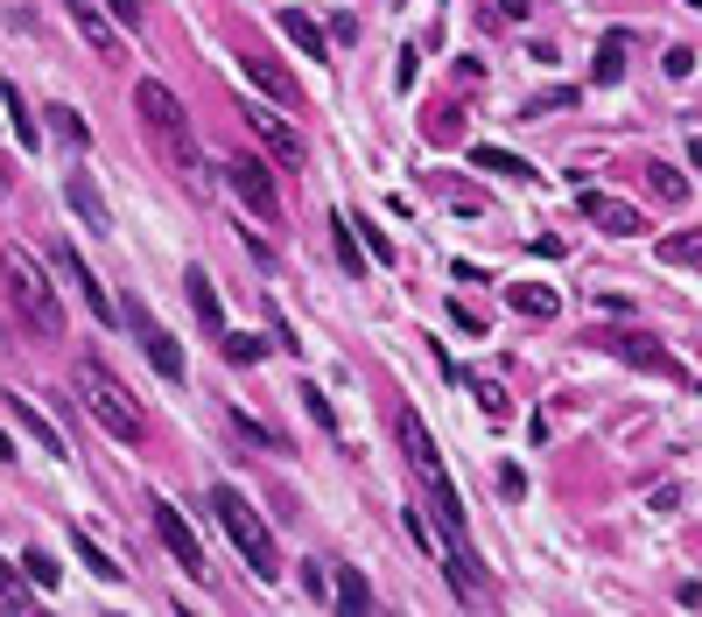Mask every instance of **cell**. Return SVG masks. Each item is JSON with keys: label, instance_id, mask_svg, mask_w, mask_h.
<instances>
[{"label": "cell", "instance_id": "6da1fadb", "mask_svg": "<svg viewBox=\"0 0 702 617\" xmlns=\"http://www.w3.org/2000/svg\"><path fill=\"white\" fill-rule=\"evenodd\" d=\"M134 106H141V127L155 133V148L183 169V183H190V190H204V183H212V176H204V154H197V127H190V112H183L176 91L148 77V85H134Z\"/></svg>", "mask_w": 702, "mask_h": 617}, {"label": "cell", "instance_id": "7a4b0ae2", "mask_svg": "<svg viewBox=\"0 0 702 617\" xmlns=\"http://www.w3.org/2000/svg\"><path fill=\"white\" fill-rule=\"evenodd\" d=\"M0 288H8L14 316H22L29 331H43V337H64V295L50 288L43 260H35L29 246H0Z\"/></svg>", "mask_w": 702, "mask_h": 617}, {"label": "cell", "instance_id": "3957f363", "mask_svg": "<svg viewBox=\"0 0 702 617\" xmlns=\"http://www.w3.org/2000/svg\"><path fill=\"white\" fill-rule=\"evenodd\" d=\"M78 400H85V414L99 421L106 435H120V442H141L148 435V408L120 386V372H106L99 358H78Z\"/></svg>", "mask_w": 702, "mask_h": 617}, {"label": "cell", "instance_id": "277c9868", "mask_svg": "<svg viewBox=\"0 0 702 617\" xmlns=\"http://www.w3.org/2000/svg\"><path fill=\"white\" fill-rule=\"evenodd\" d=\"M212 512H218V527L233 533V548L246 554V569H253L260 583H274V533H268V519L253 512V498L239 485H212Z\"/></svg>", "mask_w": 702, "mask_h": 617}, {"label": "cell", "instance_id": "5b68a950", "mask_svg": "<svg viewBox=\"0 0 702 617\" xmlns=\"http://www.w3.org/2000/svg\"><path fill=\"white\" fill-rule=\"evenodd\" d=\"M120 316H127V331H134V337H141V358H148V365H155V372H162V379H183V351H176V337H169V331H162V323H155V316H148V302H120Z\"/></svg>", "mask_w": 702, "mask_h": 617}, {"label": "cell", "instance_id": "8992f818", "mask_svg": "<svg viewBox=\"0 0 702 617\" xmlns=\"http://www.w3.org/2000/svg\"><path fill=\"white\" fill-rule=\"evenodd\" d=\"M148 512H155V540H162V548H169V554H176V569H183V575H197V583H204V575H212V562H204V548H197V533H190V527H183V512H176V506H169V498H155V506H148Z\"/></svg>", "mask_w": 702, "mask_h": 617}, {"label": "cell", "instance_id": "52a82bcc", "mask_svg": "<svg viewBox=\"0 0 702 617\" xmlns=\"http://www.w3.org/2000/svg\"><path fill=\"white\" fill-rule=\"evenodd\" d=\"M604 351H618L625 365H639V372H660V379L689 386V365H681V358H668L654 337H639V331H618V337H604Z\"/></svg>", "mask_w": 702, "mask_h": 617}, {"label": "cell", "instance_id": "ba28073f", "mask_svg": "<svg viewBox=\"0 0 702 617\" xmlns=\"http://www.w3.org/2000/svg\"><path fill=\"white\" fill-rule=\"evenodd\" d=\"M225 183H233V197L253 210V218H274V183H268V162H253V154H239L233 169H225Z\"/></svg>", "mask_w": 702, "mask_h": 617}, {"label": "cell", "instance_id": "9c48e42d", "mask_svg": "<svg viewBox=\"0 0 702 617\" xmlns=\"http://www.w3.org/2000/svg\"><path fill=\"white\" fill-rule=\"evenodd\" d=\"M246 127L260 133V148H268L281 169H302V133H295L289 120H281V112H268V106H246Z\"/></svg>", "mask_w": 702, "mask_h": 617}, {"label": "cell", "instance_id": "30bf717a", "mask_svg": "<svg viewBox=\"0 0 702 617\" xmlns=\"http://www.w3.org/2000/svg\"><path fill=\"white\" fill-rule=\"evenodd\" d=\"M576 210H583L597 231H612V239H633V231H647V218H639L633 204H625V197H604V190H583Z\"/></svg>", "mask_w": 702, "mask_h": 617}, {"label": "cell", "instance_id": "8fae6325", "mask_svg": "<svg viewBox=\"0 0 702 617\" xmlns=\"http://www.w3.org/2000/svg\"><path fill=\"white\" fill-rule=\"evenodd\" d=\"M56 267H64V274H71V288H78V295L91 302V316H99V323H127V316H120V302H112L106 288H99V274H91V267H85V253H71V246H56Z\"/></svg>", "mask_w": 702, "mask_h": 617}, {"label": "cell", "instance_id": "7c38bea8", "mask_svg": "<svg viewBox=\"0 0 702 617\" xmlns=\"http://www.w3.org/2000/svg\"><path fill=\"white\" fill-rule=\"evenodd\" d=\"M64 14L78 22V35H85V43L99 50V56L120 50V22H112V8H99V0H64Z\"/></svg>", "mask_w": 702, "mask_h": 617}, {"label": "cell", "instance_id": "4fadbf2b", "mask_svg": "<svg viewBox=\"0 0 702 617\" xmlns=\"http://www.w3.org/2000/svg\"><path fill=\"white\" fill-rule=\"evenodd\" d=\"M393 435H401V450H408V463H414V477H435V470H443V456H435V435L422 429V414H414V408H401Z\"/></svg>", "mask_w": 702, "mask_h": 617}, {"label": "cell", "instance_id": "5bb4252c", "mask_svg": "<svg viewBox=\"0 0 702 617\" xmlns=\"http://www.w3.org/2000/svg\"><path fill=\"white\" fill-rule=\"evenodd\" d=\"M239 71H246V77H253V85H260V91H268V99H274V106H295V99H302V91H295V77H289V71H281V64H274V56H239Z\"/></svg>", "mask_w": 702, "mask_h": 617}, {"label": "cell", "instance_id": "9a60e30c", "mask_svg": "<svg viewBox=\"0 0 702 617\" xmlns=\"http://www.w3.org/2000/svg\"><path fill=\"white\" fill-rule=\"evenodd\" d=\"M183 288H190V308H197V323H204V331H218V337H225V302H218L212 274H204V267H190V274H183Z\"/></svg>", "mask_w": 702, "mask_h": 617}, {"label": "cell", "instance_id": "2e32d148", "mask_svg": "<svg viewBox=\"0 0 702 617\" xmlns=\"http://www.w3.org/2000/svg\"><path fill=\"white\" fill-rule=\"evenodd\" d=\"M331 604L337 610H372V583H366V569H331Z\"/></svg>", "mask_w": 702, "mask_h": 617}, {"label": "cell", "instance_id": "e0dca14e", "mask_svg": "<svg viewBox=\"0 0 702 617\" xmlns=\"http://www.w3.org/2000/svg\"><path fill=\"white\" fill-rule=\"evenodd\" d=\"M471 162H478L485 176H514V183H534V162H520L514 148H492V141H478V148H471Z\"/></svg>", "mask_w": 702, "mask_h": 617}, {"label": "cell", "instance_id": "ac0fdd59", "mask_svg": "<svg viewBox=\"0 0 702 617\" xmlns=\"http://www.w3.org/2000/svg\"><path fill=\"white\" fill-rule=\"evenodd\" d=\"M625 50H633V35H625V29H612V35L597 43V56H591V77H597V85H618V77H625Z\"/></svg>", "mask_w": 702, "mask_h": 617}, {"label": "cell", "instance_id": "d6986e66", "mask_svg": "<svg viewBox=\"0 0 702 617\" xmlns=\"http://www.w3.org/2000/svg\"><path fill=\"white\" fill-rule=\"evenodd\" d=\"M274 22H281V35H289V43H295L302 56H316V64H324V29H316V22H310V14H302V8H281Z\"/></svg>", "mask_w": 702, "mask_h": 617}, {"label": "cell", "instance_id": "ffe728a7", "mask_svg": "<svg viewBox=\"0 0 702 617\" xmlns=\"http://www.w3.org/2000/svg\"><path fill=\"white\" fill-rule=\"evenodd\" d=\"M0 106H8V127H14V141H22V148H43V127L29 120V99H22V85H0Z\"/></svg>", "mask_w": 702, "mask_h": 617}, {"label": "cell", "instance_id": "44dd1931", "mask_svg": "<svg viewBox=\"0 0 702 617\" xmlns=\"http://www.w3.org/2000/svg\"><path fill=\"white\" fill-rule=\"evenodd\" d=\"M331 246H337V260H345V274H366V246H358V225L345 210L331 218Z\"/></svg>", "mask_w": 702, "mask_h": 617}, {"label": "cell", "instance_id": "7402d4cb", "mask_svg": "<svg viewBox=\"0 0 702 617\" xmlns=\"http://www.w3.org/2000/svg\"><path fill=\"white\" fill-rule=\"evenodd\" d=\"M464 386H471V400H478V408L492 414V421H506V414H514V400H506V386L499 379H485V372H457Z\"/></svg>", "mask_w": 702, "mask_h": 617}, {"label": "cell", "instance_id": "603a6c76", "mask_svg": "<svg viewBox=\"0 0 702 617\" xmlns=\"http://www.w3.org/2000/svg\"><path fill=\"white\" fill-rule=\"evenodd\" d=\"M64 197H71V210H78L91 231H106V204H99V190H91L85 176H64Z\"/></svg>", "mask_w": 702, "mask_h": 617}, {"label": "cell", "instance_id": "cb8c5ba5", "mask_svg": "<svg viewBox=\"0 0 702 617\" xmlns=\"http://www.w3.org/2000/svg\"><path fill=\"white\" fill-rule=\"evenodd\" d=\"M506 302H514L520 316H555V288H541V281H514Z\"/></svg>", "mask_w": 702, "mask_h": 617}, {"label": "cell", "instance_id": "d4e9b609", "mask_svg": "<svg viewBox=\"0 0 702 617\" xmlns=\"http://www.w3.org/2000/svg\"><path fill=\"white\" fill-rule=\"evenodd\" d=\"M660 267H702V231H668L660 239Z\"/></svg>", "mask_w": 702, "mask_h": 617}, {"label": "cell", "instance_id": "484cf974", "mask_svg": "<svg viewBox=\"0 0 702 617\" xmlns=\"http://www.w3.org/2000/svg\"><path fill=\"white\" fill-rule=\"evenodd\" d=\"M71 548H78V562L91 569V575H106V583H120V562H112V554H99V540H91V533H71Z\"/></svg>", "mask_w": 702, "mask_h": 617}, {"label": "cell", "instance_id": "4316f807", "mask_svg": "<svg viewBox=\"0 0 702 617\" xmlns=\"http://www.w3.org/2000/svg\"><path fill=\"white\" fill-rule=\"evenodd\" d=\"M647 183H654V197H660V204H689V176H681V169L654 162V169H647Z\"/></svg>", "mask_w": 702, "mask_h": 617}, {"label": "cell", "instance_id": "83f0119b", "mask_svg": "<svg viewBox=\"0 0 702 617\" xmlns=\"http://www.w3.org/2000/svg\"><path fill=\"white\" fill-rule=\"evenodd\" d=\"M14 421H22V429H29L35 442H43V456H64V435H56V429H50V421H43V414H35V408H29V400H14Z\"/></svg>", "mask_w": 702, "mask_h": 617}, {"label": "cell", "instance_id": "f1b7e54d", "mask_svg": "<svg viewBox=\"0 0 702 617\" xmlns=\"http://www.w3.org/2000/svg\"><path fill=\"white\" fill-rule=\"evenodd\" d=\"M218 344H225V358H233V365H260V351H268V337H253V331H225Z\"/></svg>", "mask_w": 702, "mask_h": 617}, {"label": "cell", "instance_id": "f546056e", "mask_svg": "<svg viewBox=\"0 0 702 617\" xmlns=\"http://www.w3.org/2000/svg\"><path fill=\"white\" fill-rule=\"evenodd\" d=\"M50 133H56L64 148H85V141H91V133H85V120H78L71 106H50Z\"/></svg>", "mask_w": 702, "mask_h": 617}, {"label": "cell", "instance_id": "4dcf8cb0", "mask_svg": "<svg viewBox=\"0 0 702 617\" xmlns=\"http://www.w3.org/2000/svg\"><path fill=\"white\" fill-rule=\"evenodd\" d=\"M22 575H29L35 589H56V575H64V569H56V562H50L43 548H29V554H22Z\"/></svg>", "mask_w": 702, "mask_h": 617}, {"label": "cell", "instance_id": "1f68e13d", "mask_svg": "<svg viewBox=\"0 0 702 617\" xmlns=\"http://www.w3.org/2000/svg\"><path fill=\"white\" fill-rule=\"evenodd\" d=\"M295 400H302V408H310V421H316V429H324V435L337 429V414H331V400H324V386H302V393H295Z\"/></svg>", "mask_w": 702, "mask_h": 617}, {"label": "cell", "instance_id": "d6a6232c", "mask_svg": "<svg viewBox=\"0 0 702 617\" xmlns=\"http://www.w3.org/2000/svg\"><path fill=\"white\" fill-rule=\"evenodd\" d=\"M0 604H14V610L29 604V583H22V575H14L8 562H0Z\"/></svg>", "mask_w": 702, "mask_h": 617}, {"label": "cell", "instance_id": "836d02e7", "mask_svg": "<svg viewBox=\"0 0 702 617\" xmlns=\"http://www.w3.org/2000/svg\"><path fill=\"white\" fill-rule=\"evenodd\" d=\"M106 8H112V22H120V29H141L148 22V0H106Z\"/></svg>", "mask_w": 702, "mask_h": 617}, {"label": "cell", "instance_id": "e575fe53", "mask_svg": "<svg viewBox=\"0 0 702 617\" xmlns=\"http://www.w3.org/2000/svg\"><path fill=\"white\" fill-rule=\"evenodd\" d=\"M569 106H576V91H548V99L527 106V120H548V112H569Z\"/></svg>", "mask_w": 702, "mask_h": 617}, {"label": "cell", "instance_id": "d590c367", "mask_svg": "<svg viewBox=\"0 0 702 617\" xmlns=\"http://www.w3.org/2000/svg\"><path fill=\"white\" fill-rule=\"evenodd\" d=\"M302 583H310V596H331V569L324 562H302Z\"/></svg>", "mask_w": 702, "mask_h": 617}, {"label": "cell", "instance_id": "8d00e7d4", "mask_svg": "<svg viewBox=\"0 0 702 617\" xmlns=\"http://www.w3.org/2000/svg\"><path fill=\"white\" fill-rule=\"evenodd\" d=\"M393 77H401V91H408L414 77H422V56H414V50H401V64H393Z\"/></svg>", "mask_w": 702, "mask_h": 617}, {"label": "cell", "instance_id": "74e56055", "mask_svg": "<svg viewBox=\"0 0 702 617\" xmlns=\"http://www.w3.org/2000/svg\"><path fill=\"white\" fill-rule=\"evenodd\" d=\"M499 491H506V498H527V477L514 470V463H506V470H499Z\"/></svg>", "mask_w": 702, "mask_h": 617}, {"label": "cell", "instance_id": "f35d334b", "mask_svg": "<svg viewBox=\"0 0 702 617\" xmlns=\"http://www.w3.org/2000/svg\"><path fill=\"white\" fill-rule=\"evenodd\" d=\"M534 8H541V0H499V14H506V22H527Z\"/></svg>", "mask_w": 702, "mask_h": 617}, {"label": "cell", "instance_id": "ab89813d", "mask_svg": "<svg viewBox=\"0 0 702 617\" xmlns=\"http://www.w3.org/2000/svg\"><path fill=\"white\" fill-rule=\"evenodd\" d=\"M695 71V50H668V77H689Z\"/></svg>", "mask_w": 702, "mask_h": 617}, {"label": "cell", "instance_id": "60d3db41", "mask_svg": "<svg viewBox=\"0 0 702 617\" xmlns=\"http://www.w3.org/2000/svg\"><path fill=\"white\" fill-rule=\"evenodd\" d=\"M0 456H14V435L8 429H0Z\"/></svg>", "mask_w": 702, "mask_h": 617}, {"label": "cell", "instance_id": "b9f144b4", "mask_svg": "<svg viewBox=\"0 0 702 617\" xmlns=\"http://www.w3.org/2000/svg\"><path fill=\"white\" fill-rule=\"evenodd\" d=\"M0 190H8V162H0Z\"/></svg>", "mask_w": 702, "mask_h": 617}]
</instances>
